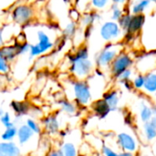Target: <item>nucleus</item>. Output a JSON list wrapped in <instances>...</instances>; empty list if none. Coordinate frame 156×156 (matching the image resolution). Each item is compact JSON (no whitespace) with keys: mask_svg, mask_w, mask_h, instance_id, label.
<instances>
[{"mask_svg":"<svg viewBox=\"0 0 156 156\" xmlns=\"http://www.w3.org/2000/svg\"><path fill=\"white\" fill-rule=\"evenodd\" d=\"M36 37L37 41L30 45L28 52L30 58H37L53 49L55 42L46 29H38L36 33Z\"/></svg>","mask_w":156,"mask_h":156,"instance_id":"1","label":"nucleus"},{"mask_svg":"<svg viewBox=\"0 0 156 156\" xmlns=\"http://www.w3.org/2000/svg\"><path fill=\"white\" fill-rule=\"evenodd\" d=\"M122 51V46L117 42L107 43L104 48L99 51L95 58L96 66L101 70L105 69H110L112 61Z\"/></svg>","mask_w":156,"mask_h":156,"instance_id":"2","label":"nucleus"},{"mask_svg":"<svg viewBox=\"0 0 156 156\" xmlns=\"http://www.w3.org/2000/svg\"><path fill=\"white\" fill-rule=\"evenodd\" d=\"M70 84L75 103L80 106H88L92 100L90 83L86 80H74Z\"/></svg>","mask_w":156,"mask_h":156,"instance_id":"3","label":"nucleus"},{"mask_svg":"<svg viewBox=\"0 0 156 156\" xmlns=\"http://www.w3.org/2000/svg\"><path fill=\"white\" fill-rule=\"evenodd\" d=\"M123 30L119 23L114 20L103 22L100 27V36L107 43H115L123 37Z\"/></svg>","mask_w":156,"mask_h":156,"instance_id":"4","label":"nucleus"},{"mask_svg":"<svg viewBox=\"0 0 156 156\" xmlns=\"http://www.w3.org/2000/svg\"><path fill=\"white\" fill-rule=\"evenodd\" d=\"M134 63L133 58L127 52L122 51L112 61V65L110 66V72L112 76L117 80L118 77L124 72L126 69H131Z\"/></svg>","mask_w":156,"mask_h":156,"instance_id":"5","label":"nucleus"},{"mask_svg":"<svg viewBox=\"0 0 156 156\" xmlns=\"http://www.w3.org/2000/svg\"><path fill=\"white\" fill-rule=\"evenodd\" d=\"M69 70L76 80H86L94 71V64L90 58L70 62Z\"/></svg>","mask_w":156,"mask_h":156,"instance_id":"6","label":"nucleus"},{"mask_svg":"<svg viewBox=\"0 0 156 156\" xmlns=\"http://www.w3.org/2000/svg\"><path fill=\"white\" fill-rule=\"evenodd\" d=\"M34 9L27 5H20L15 7L12 12L13 20L19 25H26L32 20Z\"/></svg>","mask_w":156,"mask_h":156,"instance_id":"7","label":"nucleus"},{"mask_svg":"<svg viewBox=\"0 0 156 156\" xmlns=\"http://www.w3.org/2000/svg\"><path fill=\"white\" fill-rule=\"evenodd\" d=\"M116 144L121 151L135 154L138 150V143L136 139L128 133H121L117 134Z\"/></svg>","mask_w":156,"mask_h":156,"instance_id":"8","label":"nucleus"},{"mask_svg":"<svg viewBox=\"0 0 156 156\" xmlns=\"http://www.w3.org/2000/svg\"><path fill=\"white\" fill-rule=\"evenodd\" d=\"M91 110L92 112L101 120L105 119L112 112L109 104L102 98L98 99L91 103Z\"/></svg>","mask_w":156,"mask_h":156,"instance_id":"9","label":"nucleus"},{"mask_svg":"<svg viewBox=\"0 0 156 156\" xmlns=\"http://www.w3.org/2000/svg\"><path fill=\"white\" fill-rule=\"evenodd\" d=\"M102 99L109 104L112 112H115L119 109L120 94L117 90H109L102 94Z\"/></svg>","mask_w":156,"mask_h":156,"instance_id":"10","label":"nucleus"},{"mask_svg":"<svg viewBox=\"0 0 156 156\" xmlns=\"http://www.w3.org/2000/svg\"><path fill=\"white\" fill-rule=\"evenodd\" d=\"M21 150L14 142L0 143V156H20Z\"/></svg>","mask_w":156,"mask_h":156,"instance_id":"11","label":"nucleus"},{"mask_svg":"<svg viewBox=\"0 0 156 156\" xmlns=\"http://www.w3.org/2000/svg\"><path fill=\"white\" fill-rule=\"evenodd\" d=\"M145 16L144 14L140 15H133L132 19L127 29V34H135L142 30L143 27L145 24Z\"/></svg>","mask_w":156,"mask_h":156,"instance_id":"12","label":"nucleus"},{"mask_svg":"<svg viewBox=\"0 0 156 156\" xmlns=\"http://www.w3.org/2000/svg\"><path fill=\"white\" fill-rule=\"evenodd\" d=\"M43 128L49 134H56L59 131V122L56 115H48L42 121Z\"/></svg>","mask_w":156,"mask_h":156,"instance_id":"13","label":"nucleus"},{"mask_svg":"<svg viewBox=\"0 0 156 156\" xmlns=\"http://www.w3.org/2000/svg\"><path fill=\"white\" fill-rule=\"evenodd\" d=\"M145 83L144 90L148 94H154L156 92V69L148 71L144 74Z\"/></svg>","mask_w":156,"mask_h":156,"instance_id":"14","label":"nucleus"},{"mask_svg":"<svg viewBox=\"0 0 156 156\" xmlns=\"http://www.w3.org/2000/svg\"><path fill=\"white\" fill-rule=\"evenodd\" d=\"M35 135V133L26 125L23 124L21 126H19V128H17V141L19 143V144L24 145L26 144H27L28 142H30V140L33 138V136Z\"/></svg>","mask_w":156,"mask_h":156,"instance_id":"15","label":"nucleus"},{"mask_svg":"<svg viewBox=\"0 0 156 156\" xmlns=\"http://www.w3.org/2000/svg\"><path fill=\"white\" fill-rule=\"evenodd\" d=\"M10 107L16 118H22L23 116L28 114L30 111L29 104L26 101H12Z\"/></svg>","mask_w":156,"mask_h":156,"instance_id":"16","label":"nucleus"},{"mask_svg":"<svg viewBox=\"0 0 156 156\" xmlns=\"http://www.w3.org/2000/svg\"><path fill=\"white\" fill-rule=\"evenodd\" d=\"M152 0H137L131 6L130 13L132 15H140L144 14L152 5Z\"/></svg>","mask_w":156,"mask_h":156,"instance_id":"17","label":"nucleus"},{"mask_svg":"<svg viewBox=\"0 0 156 156\" xmlns=\"http://www.w3.org/2000/svg\"><path fill=\"white\" fill-rule=\"evenodd\" d=\"M18 56L17 48L16 45L14 46H3L0 48V57L7 60L9 63L13 61Z\"/></svg>","mask_w":156,"mask_h":156,"instance_id":"18","label":"nucleus"},{"mask_svg":"<svg viewBox=\"0 0 156 156\" xmlns=\"http://www.w3.org/2000/svg\"><path fill=\"white\" fill-rule=\"evenodd\" d=\"M58 105L60 107V110L69 114V115H73L77 112V104L69 99H61L58 101Z\"/></svg>","mask_w":156,"mask_h":156,"instance_id":"19","label":"nucleus"},{"mask_svg":"<svg viewBox=\"0 0 156 156\" xmlns=\"http://www.w3.org/2000/svg\"><path fill=\"white\" fill-rule=\"evenodd\" d=\"M101 19V16L99 13H97L96 11L94 12H90L85 14L84 16H82L80 17V23L82 24V26H84L85 27H91L96 21H99Z\"/></svg>","mask_w":156,"mask_h":156,"instance_id":"20","label":"nucleus"},{"mask_svg":"<svg viewBox=\"0 0 156 156\" xmlns=\"http://www.w3.org/2000/svg\"><path fill=\"white\" fill-rule=\"evenodd\" d=\"M139 115H140L141 121L144 123L150 122L152 120V118L154 117L153 111H152V107L149 106L148 104H146L145 102H142L141 105H140Z\"/></svg>","mask_w":156,"mask_h":156,"instance_id":"21","label":"nucleus"},{"mask_svg":"<svg viewBox=\"0 0 156 156\" xmlns=\"http://www.w3.org/2000/svg\"><path fill=\"white\" fill-rule=\"evenodd\" d=\"M17 135V128L16 125L5 128L4 131L2 132L0 138L3 142H12L15 138H16Z\"/></svg>","mask_w":156,"mask_h":156,"instance_id":"22","label":"nucleus"},{"mask_svg":"<svg viewBox=\"0 0 156 156\" xmlns=\"http://www.w3.org/2000/svg\"><path fill=\"white\" fill-rule=\"evenodd\" d=\"M143 132L147 142H153L156 139V129L150 122L144 123Z\"/></svg>","mask_w":156,"mask_h":156,"instance_id":"23","label":"nucleus"},{"mask_svg":"<svg viewBox=\"0 0 156 156\" xmlns=\"http://www.w3.org/2000/svg\"><path fill=\"white\" fill-rule=\"evenodd\" d=\"M60 150L64 156H79L78 149H77L76 145L70 142L64 143L61 145Z\"/></svg>","mask_w":156,"mask_h":156,"instance_id":"24","label":"nucleus"},{"mask_svg":"<svg viewBox=\"0 0 156 156\" xmlns=\"http://www.w3.org/2000/svg\"><path fill=\"white\" fill-rule=\"evenodd\" d=\"M89 49L86 47H80V48H78V50L73 53L70 57H69V62L74 61V60H78V59H86L89 58Z\"/></svg>","mask_w":156,"mask_h":156,"instance_id":"25","label":"nucleus"},{"mask_svg":"<svg viewBox=\"0 0 156 156\" xmlns=\"http://www.w3.org/2000/svg\"><path fill=\"white\" fill-rule=\"evenodd\" d=\"M133 89L136 90H142L144 88V83H145V76L143 73H139L137 74L133 80Z\"/></svg>","mask_w":156,"mask_h":156,"instance_id":"26","label":"nucleus"},{"mask_svg":"<svg viewBox=\"0 0 156 156\" xmlns=\"http://www.w3.org/2000/svg\"><path fill=\"white\" fill-rule=\"evenodd\" d=\"M26 125L35 133V134H40L42 133L43 127H41V125L33 118H28L26 121Z\"/></svg>","mask_w":156,"mask_h":156,"instance_id":"27","label":"nucleus"},{"mask_svg":"<svg viewBox=\"0 0 156 156\" xmlns=\"http://www.w3.org/2000/svg\"><path fill=\"white\" fill-rule=\"evenodd\" d=\"M132 16L133 15L131 13H123V15L121 16V18L117 21L124 32H126L129 27V25H130V22L132 19Z\"/></svg>","mask_w":156,"mask_h":156,"instance_id":"28","label":"nucleus"},{"mask_svg":"<svg viewBox=\"0 0 156 156\" xmlns=\"http://www.w3.org/2000/svg\"><path fill=\"white\" fill-rule=\"evenodd\" d=\"M123 11H122V8L121 7L120 5H116V4H113L111 7V18L112 20H114V21H118L121 16L123 15Z\"/></svg>","mask_w":156,"mask_h":156,"instance_id":"29","label":"nucleus"},{"mask_svg":"<svg viewBox=\"0 0 156 156\" xmlns=\"http://www.w3.org/2000/svg\"><path fill=\"white\" fill-rule=\"evenodd\" d=\"M76 31H77V26H76V23L74 21H71L69 23H68L66 25V27H64L63 29V35L66 37H72L75 36L76 34Z\"/></svg>","mask_w":156,"mask_h":156,"instance_id":"30","label":"nucleus"},{"mask_svg":"<svg viewBox=\"0 0 156 156\" xmlns=\"http://www.w3.org/2000/svg\"><path fill=\"white\" fill-rule=\"evenodd\" d=\"M0 123L4 128H8L15 125V123L12 121L11 115L8 112H5L4 114L0 116Z\"/></svg>","mask_w":156,"mask_h":156,"instance_id":"31","label":"nucleus"},{"mask_svg":"<svg viewBox=\"0 0 156 156\" xmlns=\"http://www.w3.org/2000/svg\"><path fill=\"white\" fill-rule=\"evenodd\" d=\"M111 0H90L91 6L94 10H102L106 8Z\"/></svg>","mask_w":156,"mask_h":156,"instance_id":"32","label":"nucleus"},{"mask_svg":"<svg viewBox=\"0 0 156 156\" xmlns=\"http://www.w3.org/2000/svg\"><path fill=\"white\" fill-rule=\"evenodd\" d=\"M133 76V69H126L124 72H122L117 79V80L119 81V83H123L125 81H129V80H132V78Z\"/></svg>","mask_w":156,"mask_h":156,"instance_id":"33","label":"nucleus"},{"mask_svg":"<svg viewBox=\"0 0 156 156\" xmlns=\"http://www.w3.org/2000/svg\"><path fill=\"white\" fill-rule=\"evenodd\" d=\"M10 70V63L0 57V73L1 74H6Z\"/></svg>","mask_w":156,"mask_h":156,"instance_id":"34","label":"nucleus"},{"mask_svg":"<svg viewBox=\"0 0 156 156\" xmlns=\"http://www.w3.org/2000/svg\"><path fill=\"white\" fill-rule=\"evenodd\" d=\"M101 152H102V154L104 156H119V153H117L112 148H111L107 145L102 146Z\"/></svg>","mask_w":156,"mask_h":156,"instance_id":"35","label":"nucleus"},{"mask_svg":"<svg viewBox=\"0 0 156 156\" xmlns=\"http://www.w3.org/2000/svg\"><path fill=\"white\" fill-rule=\"evenodd\" d=\"M46 156H64L60 149H54L51 150Z\"/></svg>","mask_w":156,"mask_h":156,"instance_id":"36","label":"nucleus"},{"mask_svg":"<svg viewBox=\"0 0 156 156\" xmlns=\"http://www.w3.org/2000/svg\"><path fill=\"white\" fill-rule=\"evenodd\" d=\"M122 86H123L127 90H129V91H131V90H134V89H133V81H132V80L125 81V82L122 83Z\"/></svg>","mask_w":156,"mask_h":156,"instance_id":"37","label":"nucleus"},{"mask_svg":"<svg viewBox=\"0 0 156 156\" xmlns=\"http://www.w3.org/2000/svg\"><path fill=\"white\" fill-rule=\"evenodd\" d=\"M119 156H135L133 153H130V152H124V151H121L119 153Z\"/></svg>","mask_w":156,"mask_h":156,"instance_id":"38","label":"nucleus"},{"mask_svg":"<svg viewBox=\"0 0 156 156\" xmlns=\"http://www.w3.org/2000/svg\"><path fill=\"white\" fill-rule=\"evenodd\" d=\"M113 4H116V5H122V4H125L128 0H111Z\"/></svg>","mask_w":156,"mask_h":156,"instance_id":"39","label":"nucleus"},{"mask_svg":"<svg viewBox=\"0 0 156 156\" xmlns=\"http://www.w3.org/2000/svg\"><path fill=\"white\" fill-rule=\"evenodd\" d=\"M4 46V39H3V33L2 30L0 29V48Z\"/></svg>","mask_w":156,"mask_h":156,"instance_id":"40","label":"nucleus"},{"mask_svg":"<svg viewBox=\"0 0 156 156\" xmlns=\"http://www.w3.org/2000/svg\"><path fill=\"white\" fill-rule=\"evenodd\" d=\"M150 122H151V123L154 125V128L156 129V117H154H154L152 118V120L150 121Z\"/></svg>","mask_w":156,"mask_h":156,"instance_id":"41","label":"nucleus"},{"mask_svg":"<svg viewBox=\"0 0 156 156\" xmlns=\"http://www.w3.org/2000/svg\"><path fill=\"white\" fill-rule=\"evenodd\" d=\"M151 107H152V111H153V114H154V116L156 117V104L152 105Z\"/></svg>","mask_w":156,"mask_h":156,"instance_id":"42","label":"nucleus"},{"mask_svg":"<svg viewBox=\"0 0 156 156\" xmlns=\"http://www.w3.org/2000/svg\"><path fill=\"white\" fill-rule=\"evenodd\" d=\"M153 2H154V3H156V0H152Z\"/></svg>","mask_w":156,"mask_h":156,"instance_id":"43","label":"nucleus"},{"mask_svg":"<svg viewBox=\"0 0 156 156\" xmlns=\"http://www.w3.org/2000/svg\"><path fill=\"white\" fill-rule=\"evenodd\" d=\"M154 95H155V97H156V92H155V93H154Z\"/></svg>","mask_w":156,"mask_h":156,"instance_id":"44","label":"nucleus"}]
</instances>
